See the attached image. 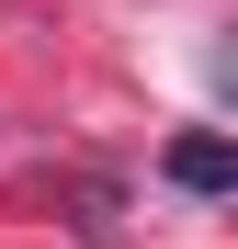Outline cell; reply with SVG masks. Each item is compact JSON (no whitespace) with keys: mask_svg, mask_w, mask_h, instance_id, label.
I'll list each match as a JSON object with an SVG mask.
<instances>
[{"mask_svg":"<svg viewBox=\"0 0 238 249\" xmlns=\"http://www.w3.org/2000/svg\"><path fill=\"white\" fill-rule=\"evenodd\" d=\"M170 181H182V193H227V181H238V159H227L216 136H182V147H170Z\"/></svg>","mask_w":238,"mask_h":249,"instance_id":"cell-1","label":"cell"}]
</instances>
